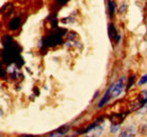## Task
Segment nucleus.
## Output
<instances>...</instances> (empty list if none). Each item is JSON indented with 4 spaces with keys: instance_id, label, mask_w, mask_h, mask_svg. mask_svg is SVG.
<instances>
[{
    "instance_id": "obj_14",
    "label": "nucleus",
    "mask_w": 147,
    "mask_h": 137,
    "mask_svg": "<svg viewBox=\"0 0 147 137\" xmlns=\"http://www.w3.org/2000/svg\"><path fill=\"white\" fill-rule=\"evenodd\" d=\"M67 2H69V0H55V3L58 6H65Z\"/></svg>"
},
{
    "instance_id": "obj_15",
    "label": "nucleus",
    "mask_w": 147,
    "mask_h": 137,
    "mask_svg": "<svg viewBox=\"0 0 147 137\" xmlns=\"http://www.w3.org/2000/svg\"><path fill=\"white\" fill-rule=\"evenodd\" d=\"M140 132L147 133V122H144V124L140 125Z\"/></svg>"
},
{
    "instance_id": "obj_12",
    "label": "nucleus",
    "mask_w": 147,
    "mask_h": 137,
    "mask_svg": "<svg viewBox=\"0 0 147 137\" xmlns=\"http://www.w3.org/2000/svg\"><path fill=\"white\" fill-rule=\"evenodd\" d=\"M126 11H127V5L122 2V3L120 5V7H119V14L122 15V14H125Z\"/></svg>"
},
{
    "instance_id": "obj_4",
    "label": "nucleus",
    "mask_w": 147,
    "mask_h": 137,
    "mask_svg": "<svg viewBox=\"0 0 147 137\" xmlns=\"http://www.w3.org/2000/svg\"><path fill=\"white\" fill-rule=\"evenodd\" d=\"M109 36H110V39L112 42H115V44H119L121 35L118 33V31H117V28H115L113 23L109 24Z\"/></svg>"
},
{
    "instance_id": "obj_13",
    "label": "nucleus",
    "mask_w": 147,
    "mask_h": 137,
    "mask_svg": "<svg viewBox=\"0 0 147 137\" xmlns=\"http://www.w3.org/2000/svg\"><path fill=\"white\" fill-rule=\"evenodd\" d=\"M120 128V125L119 124H112L111 125V133H117L118 132V129Z\"/></svg>"
},
{
    "instance_id": "obj_6",
    "label": "nucleus",
    "mask_w": 147,
    "mask_h": 137,
    "mask_svg": "<svg viewBox=\"0 0 147 137\" xmlns=\"http://www.w3.org/2000/svg\"><path fill=\"white\" fill-rule=\"evenodd\" d=\"M115 10H117V5L113 0H108V11H109V16L111 18L114 17L115 15Z\"/></svg>"
},
{
    "instance_id": "obj_7",
    "label": "nucleus",
    "mask_w": 147,
    "mask_h": 137,
    "mask_svg": "<svg viewBox=\"0 0 147 137\" xmlns=\"http://www.w3.org/2000/svg\"><path fill=\"white\" fill-rule=\"evenodd\" d=\"M135 133H136V128L132 127V126H129V127L123 128V130L121 132L120 136H134Z\"/></svg>"
},
{
    "instance_id": "obj_10",
    "label": "nucleus",
    "mask_w": 147,
    "mask_h": 137,
    "mask_svg": "<svg viewBox=\"0 0 147 137\" xmlns=\"http://www.w3.org/2000/svg\"><path fill=\"white\" fill-rule=\"evenodd\" d=\"M146 83H147V73L140 76V79L138 80L137 84H138L139 86H144V84H146Z\"/></svg>"
},
{
    "instance_id": "obj_2",
    "label": "nucleus",
    "mask_w": 147,
    "mask_h": 137,
    "mask_svg": "<svg viewBox=\"0 0 147 137\" xmlns=\"http://www.w3.org/2000/svg\"><path fill=\"white\" fill-rule=\"evenodd\" d=\"M126 78L125 76H120L119 78V80L114 83V86H113V89H112V91H111V98H118L123 91H125V89H126Z\"/></svg>"
},
{
    "instance_id": "obj_3",
    "label": "nucleus",
    "mask_w": 147,
    "mask_h": 137,
    "mask_svg": "<svg viewBox=\"0 0 147 137\" xmlns=\"http://www.w3.org/2000/svg\"><path fill=\"white\" fill-rule=\"evenodd\" d=\"M113 86H114V83H111L110 86H109V88L107 89L105 93L103 94V97L101 98L100 102L97 104V108H98V109H102L107 103L109 102V100L111 99V91H112V89H113Z\"/></svg>"
},
{
    "instance_id": "obj_8",
    "label": "nucleus",
    "mask_w": 147,
    "mask_h": 137,
    "mask_svg": "<svg viewBox=\"0 0 147 137\" xmlns=\"http://www.w3.org/2000/svg\"><path fill=\"white\" fill-rule=\"evenodd\" d=\"M67 130H68V127L66 126V127H62L61 129H59L57 132H53V133L49 134V136H63V135H66Z\"/></svg>"
},
{
    "instance_id": "obj_1",
    "label": "nucleus",
    "mask_w": 147,
    "mask_h": 137,
    "mask_svg": "<svg viewBox=\"0 0 147 137\" xmlns=\"http://www.w3.org/2000/svg\"><path fill=\"white\" fill-rule=\"evenodd\" d=\"M62 35L63 34H59V33H51L48 36H45L44 38H42V41L40 42L42 46H45V47H53L55 45H59V44H62Z\"/></svg>"
},
{
    "instance_id": "obj_5",
    "label": "nucleus",
    "mask_w": 147,
    "mask_h": 137,
    "mask_svg": "<svg viewBox=\"0 0 147 137\" xmlns=\"http://www.w3.org/2000/svg\"><path fill=\"white\" fill-rule=\"evenodd\" d=\"M19 27H20V17H15L13 18L10 21H9V24H8V28L10 29V31H17Z\"/></svg>"
},
{
    "instance_id": "obj_11",
    "label": "nucleus",
    "mask_w": 147,
    "mask_h": 137,
    "mask_svg": "<svg viewBox=\"0 0 147 137\" xmlns=\"http://www.w3.org/2000/svg\"><path fill=\"white\" fill-rule=\"evenodd\" d=\"M49 20L51 21V24H52L53 27H57V26H58V19H57V17H55V15H50V16H49Z\"/></svg>"
},
{
    "instance_id": "obj_9",
    "label": "nucleus",
    "mask_w": 147,
    "mask_h": 137,
    "mask_svg": "<svg viewBox=\"0 0 147 137\" xmlns=\"http://www.w3.org/2000/svg\"><path fill=\"white\" fill-rule=\"evenodd\" d=\"M135 80H136V74H131V75L129 76L128 83H127V86H126L127 90H130V89H131V86H134V83H135Z\"/></svg>"
},
{
    "instance_id": "obj_16",
    "label": "nucleus",
    "mask_w": 147,
    "mask_h": 137,
    "mask_svg": "<svg viewBox=\"0 0 147 137\" xmlns=\"http://www.w3.org/2000/svg\"><path fill=\"white\" fill-rule=\"evenodd\" d=\"M98 94H100V91H96V92H95V94H94V97H93V100H94V99H96V98L98 97Z\"/></svg>"
}]
</instances>
